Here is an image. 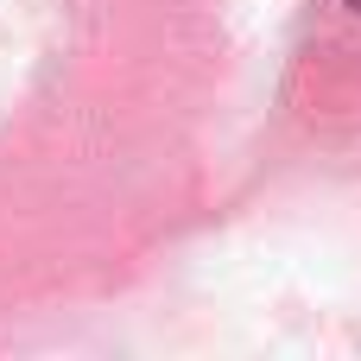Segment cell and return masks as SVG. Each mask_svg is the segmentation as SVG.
Returning a JSON list of instances; mask_svg holds the SVG:
<instances>
[{
	"instance_id": "obj_1",
	"label": "cell",
	"mask_w": 361,
	"mask_h": 361,
	"mask_svg": "<svg viewBox=\"0 0 361 361\" xmlns=\"http://www.w3.org/2000/svg\"><path fill=\"white\" fill-rule=\"evenodd\" d=\"M349 6H355V13H361V0H349Z\"/></svg>"
}]
</instances>
